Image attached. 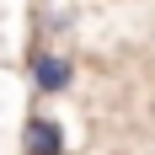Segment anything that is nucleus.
Listing matches in <instances>:
<instances>
[{
    "mask_svg": "<svg viewBox=\"0 0 155 155\" xmlns=\"http://www.w3.org/2000/svg\"><path fill=\"white\" fill-rule=\"evenodd\" d=\"M21 155H64V128L54 118H27L21 128Z\"/></svg>",
    "mask_w": 155,
    "mask_h": 155,
    "instance_id": "obj_1",
    "label": "nucleus"
},
{
    "mask_svg": "<svg viewBox=\"0 0 155 155\" xmlns=\"http://www.w3.org/2000/svg\"><path fill=\"white\" fill-rule=\"evenodd\" d=\"M70 80H75L70 59H59V54H38V59H32V86H38L43 96H59V91H70Z\"/></svg>",
    "mask_w": 155,
    "mask_h": 155,
    "instance_id": "obj_2",
    "label": "nucleus"
}]
</instances>
